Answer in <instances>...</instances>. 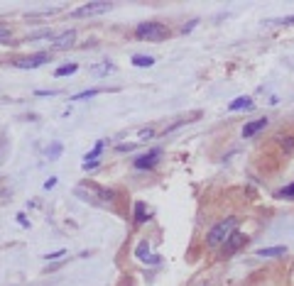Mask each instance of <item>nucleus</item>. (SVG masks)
Listing matches in <instances>:
<instances>
[{
  "label": "nucleus",
  "mask_w": 294,
  "mask_h": 286,
  "mask_svg": "<svg viewBox=\"0 0 294 286\" xmlns=\"http://www.w3.org/2000/svg\"><path fill=\"white\" fill-rule=\"evenodd\" d=\"M235 228H238V218H226V220H221L218 225H213V228L209 230L206 245H209L211 249L223 247L226 240H231V235H235Z\"/></svg>",
  "instance_id": "nucleus-1"
},
{
  "label": "nucleus",
  "mask_w": 294,
  "mask_h": 286,
  "mask_svg": "<svg viewBox=\"0 0 294 286\" xmlns=\"http://www.w3.org/2000/svg\"><path fill=\"white\" fill-rule=\"evenodd\" d=\"M135 35H137V39L162 42V39L169 37V30H167V25H162V22H142V25L135 27Z\"/></svg>",
  "instance_id": "nucleus-2"
},
{
  "label": "nucleus",
  "mask_w": 294,
  "mask_h": 286,
  "mask_svg": "<svg viewBox=\"0 0 294 286\" xmlns=\"http://www.w3.org/2000/svg\"><path fill=\"white\" fill-rule=\"evenodd\" d=\"M108 10H110L108 0H93V3H84L81 8L71 10V18H91V15H101V13H108Z\"/></svg>",
  "instance_id": "nucleus-3"
},
{
  "label": "nucleus",
  "mask_w": 294,
  "mask_h": 286,
  "mask_svg": "<svg viewBox=\"0 0 294 286\" xmlns=\"http://www.w3.org/2000/svg\"><path fill=\"white\" fill-rule=\"evenodd\" d=\"M42 64H49V54H32V57H25V59H18L15 61V66L18 69H37V66H42Z\"/></svg>",
  "instance_id": "nucleus-4"
},
{
  "label": "nucleus",
  "mask_w": 294,
  "mask_h": 286,
  "mask_svg": "<svg viewBox=\"0 0 294 286\" xmlns=\"http://www.w3.org/2000/svg\"><path fill=\"white\" fill-rule=\"evenodd\" d=\"M162 157V152L160 150H150L147 154H140L132 164H135V169H152L155 164H157V159Z\"/></svg>",
  "instance_id": "nucleus-5"
},
{
  "label": "nucleus",
  "mask_w": 294,
  "mask_h": 286,
  "mask_svg": "<svg viewBox=\"0 0 294 286\" xmlns=\"http://www.w3.org/2000/svg\"><path fill=\"white\" fill-rule=\"evenodd\" d=\"M243 245H245V235H240V232L231 235V240H226V245L221 247V257H231V254H235Z\"/></svg>",
  "instance_id": "nucleus-6"
},
{
  "label": "nucleus",
  "mask_w": 294,
  "mask_h": 286,
  "mask_svg": "<svg viewBox=\"0 0 294 286\" xmlns=\"http://www.w3.org/2000/svg\"><path fill=\"white\" fill-rule=\"evenodd\" d=\"M265 127H267V117H257V120H252V122H248L243 127V137H252V134H257Z\"/></svg>",
  "instance_id": "nucleus-7"
},
{
  "label": "nucleus",
  "mask_w": 294,
  "mask_h": 286,
  "mask_svg": "<svg viewBox=\"0 0 294 286\" xmlns=\"http://www.w3.org/2000/svg\"><path fill=\"white\" fill-rule=\"evenodd\" d=\"M74 42H76V32L69 30V32H64V35H59V37L54 39V47H57V49H66V47H71Z\"/></svg>",
  "instance_id": "nucleus-8"
},
{
  "label": "nucleus",
  "mask_w": 294,
  "mask_h": 286,
  "mask_svg": "<svg viewBox=\"0 0 294 286\" xmlns=\"http://www.w3.org/2000/svg\"><path fill=\"white\" fill-rule=\"evenodd\" d=\"M250 108H252V100H250L248 95H240V98H235V100L228 105L231 113H235V110H250Z\"/></svg>",
  "instance_id": "nucleus-9"
},
{
  "label": "nucleus",
  "mask_w": 294,
  "mask_h": 286,
  "mask_svg": "<svg viewBox=\"0 0 294 286\" xmlns=\"http://www.w3.org/2000/svg\"><path fill=\"white\" fill-rule=\"evenodd\" d=\"M101 150H103V139H98L96 145H93V150L86 154V159H84V164H96L98 162V154H101Z\"/></svg>",
  "instance_id": "nucleus-10"
},
{
  "label": "nucleus",
  "mask_w": 294,
  "mask_h": 286,
  "mask_svg": "<svg viewBox=\"0 0 294 286\" xmlns=\"http://www.w3.org/2000/svg\"><path fill=\"white\" fill-rule=\"evenodd\" d=\"M287 252V247H262L257 249V257H282Z\"/></svg>",
  "instance_id": "nucleus-11"
},
{
  "label": "nucleus",
  "mask_w": 294,
  "mask_h": 286,
  "mask_svg": "<svg viewBox=\"0 0 294 286\" xmlns=\"http://www.w3.org/2000/svg\"><path fill=\"white\" fill-rule=\"evenodd\" d=\"M135 254H137V259H140V262H150V264H155V262L160 259V257H152V259L147 257V240L137 245V252H135Z\"/></svg>",
  "instance_id": "nucleus-12"
},
{
  "label": "nucleus",
  "mask_w": 294,
  "mask_h": 286,
  "mask_svg": "<svg viewBox=\"0 0 294 286\" xmlns=\"http://www.w3.org/2000/svg\"><path fill=\"white\" fill-rule=\"evenodd\" d=\"M132 64H135V66H140V69H150V66L155 64V59H152V57H142V54H135V57H132Z\"/></svg>",
  "instance_id": "nucleus-13"
},
{
  "label": "nucleus",
  "mask_w": 294,
  "mask_h": 286,
  "mask_svg": "<svg viewBox=\"0 0 294 286\" xmlns=\"http://www.w3.org/2000/svg\"><path fill=\"white\" fill-rule=\"evenodd\" d=\"M113 69H115V66H113L110 61H103V64L93 66V69H91V74H93V76H108V74H110Z\"/></svg>",
  "instance_id": "nucleus-14"
},
{
  "label": "nucleus",
  "mask_w": 294,
  "mask_h": 286,
  "mask_svg": "<svg viewBox=\"0 0 294 286\" xmlns=\"http://www.w3.org/2000/svg\"><path fill=\"white\" fill-rule=\"evenodd\" d=\"M145 220H147V208H145V203H142V201H137V203H135V223H137V225H142Z\"/></svg>",
  "instance_id": "nucleus-15"
},
{
  "label": "nucleus",
  "mask_w": 294,
  "mask_h": 286,
  "mask_svg": "<svg viewBox=\"0 0 294 286\" xmlns=\"http://www.w3.org/2000/svg\"><path fill=\"white\" fill-rule=\"evenodd\" d=\"M76 71H79L76 64H66V66H59V69L54 71V76H71V74H76Z\"/></svg>",
  "instance_id": "nucleus-16"
},
{
  "label": "nucleus",
  "mask_w": 294,
  "mask_h": 286,
  "mask_svg": "<svg viewBox=\"0 0 294 286\" xmlns=\"http://www.w3.org/2000/svg\"><path fill=\"white\" fill-rule=\"evenodd\" d=\"M277 142L282 145L284 152H294V137H277Z\"/></svg>",
  "instance_id": "nucleus-17"
},
{
  "label": "nucleus",
  "mask_w": 294,
  "mask_h": 286,
  "mask_svg": "<svg viewBox=\"0 0 294 286\" xmlns=\"http://www.w3.org/2000/svg\"><path fill=\"white\" fill-rule=\"evenodd\" d=\"M96 93H98V88H91V91H81V93H76V95H74L71 100H81V98H93Z\"/></svg>",
  "instance_id": "nucleus-18"
},
{
  "label": "nucleus",
  "mask_w": 294,
  "mask_h": 286,
  "mask_svg": "<svg viewBox=\"0 0 294 286\" xmlns=\"http://www.w3.org/2000/svg\"><path fill=\"white\" fill-rule=\"evenodd\" d=\"M47 154H49V159H57V157L62 154V145H59V142H54L52 150H47Z\"/></svg>",
  "instance_id": "nucleus-19"
},
{
  "label": "nucleus",
  "mask_w": 294,
  "mask_h": 286,
  "mask_svg": "<svg viewBox=\"0 0 294 286\" xmlns=\"http://www.w3.org/2000/svg\"><path fill=\"white\" fill-rule=\"evenodd\" d=\"M10 37H13L10 27H8V25H0V42H8Z\"/></svg>",
  "instance_id": "nucleus-20"
},
{
  "label": "nucleus",
  "mask_w": 294,
  "mask_h": 286,
  "mask_svg": "<svg viewBox=\"0 0 294 286\" xmlns=\"http://www.w3.org/2000/svg\"><path fill=\"white\" fill-rule=\"evenodd\" d=\"M279 196H282V198H294V184H289V186H284V189L279 191Z\"/></svg>",
  "instance_id": "nucleus-21"
},
{
  "label": "nucleus",
  "mask_w": 294,
  "mask_h": 286,
  "mask_svg": "<svg viewBox=\"0 0 294 286\" xmlns=\"http://www.w3.org/2000/svg\"><path fill=\"white\" fill-rule=\"evenodd\" d=\"M54 186H57V176H52V179H47V181H44V189H47V191H49V189H54Z\"/></svg>",
  "instance_id": "nucleus-22"
},
{
  "label": "nucleus",
  "mask_w": 294,
  "mask_h": 286,
  "mask_svg": "<svg viewBox=\"0 0 294 286\" xmlns=\"http://www.w3.org/2000/svg\"><path fill=\"white\" fill-rule=\"evenodd\" d=\"M64 254V249H57V252H52V254H47V259H57V257H62Z\"/></svg>",
  "instance_id": "nucleus-23"
},
{
  "label": "nucleus",
  "mask_w": 294,
  "mask_h": 286,
  "mask_svg": "<svg viewBox=\"0 0 294 286\" xmlns=\"http://www.w3.org/2000/svg\"><path fill=\"white\" fill-rule=\"evenodd\" d=\"M18 220H20V225H22V228H27V225H30V223H27V218H25V215H22V213H20V215H18Z\"/></svg>",
  "instance_id": "nucleus-24"
},
{
  "label": "nucleus",
  "mask_w": 294,
  "mask_h": 286,
  "mask_svg": "<svg viewBox=\"0 0 294 286\" xmlns=\"http://www.w3.org/2000/svg\"><path fill=\"white\" fill-rule=\"evenodd\" d=\"M292 22H294V15H292V18H284V25H292Z\"/></svg>",
  "instance_id": "nucleus-25"
}]
</instances>
